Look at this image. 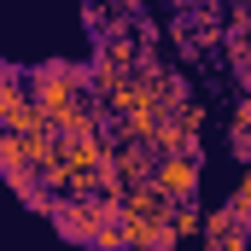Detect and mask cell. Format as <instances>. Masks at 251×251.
Listing matches in <instances>:
<instances>
[{"mask_svg": "<svg viewBox=\"0 0 251 251\" xmlns=\"http://www.w3.org/2000/svg\"><path fill=\"white\" fill-rule=\"evenodd\" d=\"M111 170H117V181H123V187H134V181H152V170H158L152 140H117V146H111Z\"/></svg>", "mask_w": 251, "mask_h": 251, "instance_id": "obj_4", "label": "cell"}, {"mask_svg": "<svg viewBox=\"0 0 251 251\" xmlns=\"http://www.w3.org/2000/svg\"><path fill=\"white\" fill-rule=\"evenodd\" d=\"M228 146H234V158L251 170V128H228Z\"/></svg>", "mask_w": 251, "mask_h": 251, "instance_id": "obj_10", "label": "cell"}, {"mask_svg": "<svg viewBox=\"0 0 251 251\" xmlns=\"http://www.w3.org/2000/svg\"><path fill=\"white\" fill-rule=\"evenodd\" d=\"M88 251H128V246H123V216H117V222H111V228H105V234H100Z\"/></svg>", "mask_w": 251, "mask_h": 251, "instance_id": "obj_9", "label": "cell"}, {"mask_svg": "<svg viewBox=\"0 0 251 251\" xmlns=\"http://www.w3.org/2000/svg\"><path fill=\"white\" fill-rule=\"evenodd\" d=\"M228 210H234L240 222H251V170H246V181L234 187V199H228Z\"/></svg>", "mask_w": 251, "mask_h": 251, "instance_id": "obj_8", "label": "cell"}, {"mask_svg": "<svg viewBox=\"0 0 251 251\" xmlns=\"http://www.w3.org/2000/svg\"><path fill=\"white\" fill-rule=\"evenodd\" d=\"M82 94H94V70H88V64L53 59V64H41V70H29V100H35L53 123H59V117L82 100Z\"/></svg>", "mask_w": 251, "mask_h": 251, "instance_id": "obj_1", "label": "cell"}, {"mask_svg": "<svg viewBox=\"0 0 251 251\" xmlns=\"http://www.w3.org/2000/svg\"><path fill=\"white\" fill-rule=\"evenodd\" d=\"M0 140H6V128H0Z\"/></svg>", "mask_w": 251, "mask_h": 251, "instance_id": "obj_12", "label": "cell"}, {"mask_svg": "<svg viewBox=\"0 0 251 251\" xmlns=\"http://www.w3.org/2000/svg\"><path fill=\"white\" fill-rule=\"evenodd\" d=\"M117 222V204L111 199H53V228H59L64 240H76V246H94L105 228Z\"/></svg>", "mask_w": 251, "mask_h": 251, "instance_id": "obj_2", "label": "cell"}, {"mask_svg": "<svg viewBox=\"0 0 251 251\" xmlns=\"http://www.w3.org/2000/svg\"><path fill=\"white\" fill-rule=\"evenodd\" d=\"M152 187L164 193L170 204H193L199 199V158H158Z\"/></svg>", "mask_w": 251, "mask_h": 251, "instance_id": "obj_3", "label": "cell"}, {"mask_svg": "<svg viewBox=\"0 0 251 251\" xmlns=\"http://www.w3.org/2000/svg\"><path fill=\"white\" fill-rule=\"evenodd\" d=\"M234 128H251V94L234 100Z\"/></svg>", "mask_w": 251, "mask_h": 251, "instance_id": "obj_11", "label": "cell"}, {"mask_svg": "<svg viewBox=\"0 0 251 251\" xmlns=\"http://www.w3.org/2000/svg\"><path fill=\"white\" fill-rule=\"evenodd\" d=\"M170 228H176L181 240H193V234H204V210H199V204H176V216H170Z\"/></svg>", "mask_w": 251, "mask_h": 251, "instance_id": "obj_7", "label": "cell"}, {"mask_svg": "<svg viewBox=\"0 0 251 251\" xmlns=\"http://www.w3.org/2000/svg\"><path fill=\"white\" fill-rule=\"evenodd\" d=\"M222 53H228V70H234L240 94H251V35H228V41H222Z\"/></svg>", "mask_w": 251, "mask_h": 251, "instance_id": "obj_6", "label": "cell"}, {"mask_svg": "<svg viewBox=\"0 0 251 251\" xmlns=\"http://www.w3.org/2000/svg\"><path fill=\"white\" fill-rule=\"evenodd\" d=\"M123 246L128 251H176L181 234L170 222H123Z\"/></svg>", "mask_w": 251, "mask_h": 251, "instance_id": "obj_5", "label": "cell"}]
</instances>
